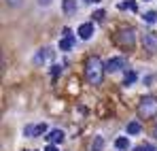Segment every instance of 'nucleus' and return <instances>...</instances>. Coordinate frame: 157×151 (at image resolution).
Listing matches in <instances>:
<instances>
[{
  "label": "nucleus",
  "instance_id": "obj_1",
  "mask_svg": "<svg viewBox=\"0 0 157 151\" xmlns=\"http://www.w3.org/2000/svg\"><path fill=\"white\" fill-rule=\"evenodd\" d=\"M104 70L106 64H102V60L98 55H91L87 60V66H85V77H87V83L91 85H100L102 79H104Z\"/></svg>",
  "mask_w": 157,
  "mask_h": 151
},
{
  "label": "nucleus",
  "instance_id": "obj_2",
  "mask_svg": "<svg viewBox=\"0 0 157 151\" xmlns=\"http://www.w3.org/2000/svg\"><path fill=\"white\" fill-rule=\"evenodd\" d=\"M138 115L144 117V119L155 117L157 115V98H153V96H144V98L140 100V104H138Z\"/></svg>",
  "mask_w": 157,
  "mask_h": 151
},
{
  "label": "nucleus",
  "instance_id": "obj_3",
  "mask_svg": "<svg viewBox=\"0 0 157 151\" xmlns=\"http://www.w3.org/2000/svg\"><path fill=\"white\" fill-rule=\"evenodd\" d=\"M125 64H128V60H125L123 55H119V58H110V60L106 62V73H117V70H121Z\"/></svg>",
  "mask_w": 157,
  "mask_h": 151
},
{
  "label": "nucleus",
  "instance_id": "obj_4",
  "mask_svg": "<svg viewBox=\"0 0 157 151\" xmlns=\"http://www.w3.org/2000/svg\"><path fill=\"white\" fill-rule=\"evenodd\" d=\"M142 45H144V49H147V51L155 53V51H157V34H155V32H144V36H142Z\"/></svg>",
  "mask_w": 157,
  "mask_h": 151
},
{
  "label": "nucleus",
  "instance_id": "obj_5",
  "mask_svg": "<svg viewBox=\"0 0 157 151\" xmlns=\"http://www.w3.org/2000/svg\"><path fill=\"white\" fill-rule=\"evenodd\" d=\"M24 132H26V136H40L47 132V124H30V126H26Z\"/></svg>",
  "mask_w": 157,
  "mask_h": 151
},
{
  "label": "nucleus",
  "instance_id": "obj_6",
  "mask_svg": "<svg viewBox=\"0 0 157 151\" xmlns=\"http://www.w3.org/2000/svg\"><path fill=\"white\" fill-rule=\"evenodd\" d=\"M72 45H75V36H72L70 28H64V38L59 41V49L68 51V49H72Z\"/></svg>",
  "mask_w": 157,
  "mask_h": 151
},
{
  "label": "nucleus",
  "instance_id": "obj_7",
  "mask_svg": "<svg viewBox=\"0 0 157 151\" xmlns=\"http://www.w3.org/2000/svg\"><path fill=\"white\" fill-rule=\"evenodd\" d=\"M119 43L121 45H125V47H132L134 45V30H121L119 32Z\"/></svg>",
  "mask_w": 157,
  "mask_h": 151
},
{
  "label": "nucleus",
  "instance_id": "obj_8",
  "mask_svg": "<svg viewBox=\"0 0 157 151\" xmlns=\"http://www.w3.org/2000/svg\"><path fill=\"white\" fill-rule=\"evenodd\" d=\"M78 36L83 38V41H87V38H91L94 36V24H83V26H78Z\"/></svg>",
  "mask_w": 157,
  "mask_h": 151
},
{
  "label": "nucleus",
  "instance_id": "obj_9",
  "mask_svg": "<svg viewBox=\"0 0 157 151\" xmlns=\"http://www.w3.org/2000/svg\"><path fill=\"white\" fill-rule=\"evenodd\" d=\"M47 141H49V145H57V143H62V141H64V132H62L59 128H55V130H51V132L47 134Z\"/></svg>",
  "mask_w": 157,
  "mask_h": 151
},
{
  "label": "nucleus",
  "instance_id": "obj_10",
  "mask_svg": "<svg viewBox=\"0 0 157 151\" xmlns=\"http://www.w3.org/2000/svg\"><path fill=\"white\" fill-rule=\"evenodd\" d=\"M62 6H64V13H66V15H75V13H77V2H75V0H64Z\"/></svg>",
  "mask_w": 157,
  "mask_h": 151
},
{
  "label": "nucleus",
  "instance_id": "obj_11",
  "mask_svg": "<svg viewBox=\"0 0 157 151\" xmlns=\"http://www.w3.org/2000/svg\"><path fill=\"white\" fill-rule=\"evenodd\" d=\"M104 149V138L102 136H96L94 143H91V151H102Z\"/></svg>",
  "mask_w": 157,
  "mask_h": 151
},
{
  "label": "nucleus",
  "instance_id": "obj_12",
  "mask_svg": "<svg viewBox=\"0 0 157 151\" xmlns=\"http://www.w3.org/2000/svg\"><path fill=\"white\" fill-rule=\"evenodd\" d=\"M115 147H117V149H128V147H130V141H128L125 136H119V138L115 141Z\"/></svg>",
  "mask_w": 157,
  "mask_h": 151
},
{
  "label": "nucleus",
  "instance_id": "obj_13",
  "mask_svg": "<svg viewBox=\"0 0 157 151\" xmlns=\"http://www.w3.org/2000/svg\"><path fill=\"white\" fill-rule=\"evenodd\" d=\"M47 58H49V51H45V49L38 51V53H36V58H34V64L38 66V64H40V62H45Z\"/></svg>",
  "mask_w": 157,
  "mask_h": 151
},
{
  "label": "nucleus",
  "instance_id": "obj_14",
  "mask_svg": "<svg viewBox=\"0 0 157 151\" xmlns=\"http://www.w3.org/2000/svg\"><path fill=\"white\" fill-rule=\"evenodd\" d=\"M142 19L149 22V24H155V22H157V13H155V11H147V13L142 15Z\"/></svg>",
  "mask_w": 157,
  "mask_h": 151
},
{
  "label": "nucleus",
  "instance_id": "obj_15",
  "mask_svg": "<svg viewBox=\"0 0 157 151\" xmlns=\"http://www.w3.org/2000/svg\"><path fill=\"white\" fill-rule=\"evenodd\" d=\"M140 132V124L138 121H130L128 124V134H138Z\"/></svg>",
  "mask_w": 157,
  "mask_h": 151
},
{
  "label": "nucleus",
  "instance_id": "obj_16",
  "mask_svg": "<svg viewBox=\"0 0 157 151\" xmlns=\"http://www.w3.org/2000/svg\"><path fill=\"white\" fill-rule=\"evenodd\" d=\"M134 81H136V73H134V70H130V73H125V81H123V85L128 87V85H132Z\"/></svg>",
  "mask_w": 157,
  "mask_h": 151
},
{
  "label": "nucleus",
  "instance_id": "obj_17",
  "mask_svg": "<svg viewBox=\"0 0 157 151\" xmlns=\"http://www.w3.org/2000/svg\"><path fill=\"white\" fill-rule=\"evenodd\" d=\"M119 9H130V11H136V2L134 0H128V2H121Z\"/></svg>",
  "mask_w": 157,
  "mask_h": 151
},
{
  "label": "nucleus",
  "instance_id": "obj_18",
  "mask_svg": "<svg viewBox=\"0 0 157 151\" xmlns=\"http://www.w3.org/2000/svg\"><path fill=\"white\" fill-rule=\"evenodd\" d=\"M134 151H155V147L153 145H138Z\"/></svg>",
  "mask_w": 157,
  "mask_h": 151
},
{
  "label": "nucleus",
  "instance_id": "obj_19",
  "mask_svg": "<svg viewBox=\"0 0 157 151\" xmlns=\"http://www.w3.org/2000/svg\"><path fill=\"white\" fill-rule=\"evenodd\" d=\"M43 151H57V147H55V145H47Z\"/></svg>",
  "mask_w": 157,
  "mask_h": 151
},
{
  "label": "nucleus",
  "instance_id": "obj_20",
  "mask_svg": "<svg viewBox=\"0 0 157 151\" xmlns=\"http://www.w3.org/2000/svg\"><path fill=\"white\" fill-rule=\"evenodd\" d=\"M104 17V11H96V19H102Z\"/></svg>",
  "mask_w": 157,
  "mask_h": 151
},
{
  "label": "nucleus",
  "instance_id": "obj_21",
  "mask_svg": "<svg viewBox=\"0 0 157 151\" xmlns=\"http://www.w3.org/2000/svg\"><path fill=\"white\" fill-rule=\"evenodd\" d=\"M49 2H51V0H38V4H45V6H47Z\"/></svg>",
  "mask_w": 157,
  "mask_h": 151
},
{
  "label": "nucleus",
  "instance_id": "obj_22",
  "mask_svg": "<svg viewBox=\"0 0 157 151\" xmlns=\"http://www.w3.org/2000/svg\"><path fill=\"white\" fill-rule=\"evenodd\" d=\"M6 2H9V4H19L21 0H6Z\"/></svg>",
  "mask_w": 157,
  "mask_h": 151
},
{
  "label": "nucleus",
  "instance_id": "obj_23",
  "mask_svg": "<svg viewBox=\"0 0 157 151\" xmlns=\"http://www.w3.org/2000/svg\"><path fill=\"white\" fill-rule=\"evenodd\" d=\"M155 136H157V128H155Z\"/></svg>",
  "mask_w": 157,
  "mask_h": 151
},
{
  "label": "nucleus",
  "instance_id": "obj_24",
  "mask_svg": "<svg viewBox=\"0 0 157 151\" xmlns=\"http://www.w3.org/2000/svg\"><path fill=\"white\" fill-rule=\"evenodd\" d=\"M87 2H91V0H87Z\"/></svg>",
  "mask_w": 157,
  "mask_h": 151
}]
</instances>
